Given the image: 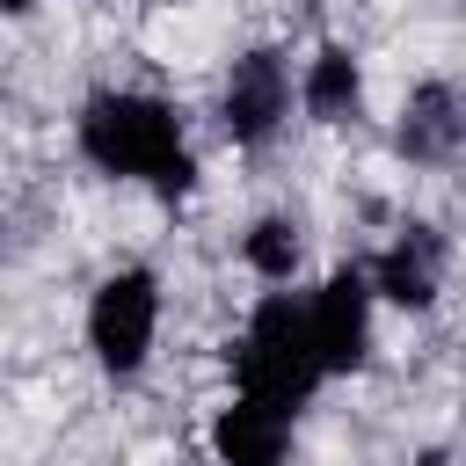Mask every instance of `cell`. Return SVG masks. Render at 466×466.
Listing matches in <instances>:
<instances>
[{
	"label": "cell",
	"mask_w": 466,
	"mask_h": 466,
	"mask_svg": "<svg viewBox=\"0 0 466 466\" xmlns=\"http://www.w3.org/2000/svg\"><path fill=\"white\" fill-rule=\"evenodd\" d=\"M80 153H87L102 175H116V182H153V189H167V197H182L189 175H197L175 102L138 95V87H102V95H87V109H80Z\"/></svg>",
	"instance_id": "cell-1"
},
{
	"label": "cell",
	"mask_w": 466,
	"mask_h": 466,
	"mask_svg": "<svg viewBox=\"0 0 466 466\" xmlns=\"http://www.w3.org/2000/svg\"><path fill=\"white\" fill-rule=\"evenodd\" d=\"M320 357H313V335H306V306L291 299V291H269L255 313H248V328H240V342H233V386H240V400H255V408H269V415H299L313 393H320Z\"/></svg>",
	"instance_id": "cell-2"
},
{
	"label": "cell",
	"mask_w": 466,
	"mask_h": 466,
	"mask_svg": "<svg viewBox=\"0 0 466 466\" xmlns=\"http://www.w3.org/2000/svg\"><path fill=\"white\" fill-rule=\"evenodd\" d=\"M153 335H160V277H153V269H116V277H102L95 299H87V350H95L116 379H131V371L153 357Z\"/></svg>",
	"instance_id": "cell-3"
},
{
	"label": "cell",
	"mask_w": 466,
	"mask_h": 466,
	"mask_svg": "<svg viewBox=\"0 0 466 466\" xmlns=\"http://www.w3.org/2000/svg\"><path fill=\"white\" fill-rule=\"evenodd\" d=\"M371 284L364 269H328L320 291L306 299V335H313V357L320 371H357L371 357Z\"/></svg>",
	"instance_id": "cell-4"
},
{
	"label": "cell",
	"mask_w": 466,
	"mask_h": 466,
	"mask_svg": "<svg viewBox=\"0 0 466 466\" xmlns=\"http://www.w3.org/2000/svg\"><path fill=\"white\" fill-rule=\"evenodd\" d=\"M291 116V73L277 51H240L226 87H218V124L233 146H269Z\"/></svg>",
	"instance_id": "cell-5"
},
{
	"label": "cell",
	"mask_w": 466,
	"mask_h": 466,
	"mask_svg": "<svg viewBox=\"0 0 466 466\" xmlns=\"http://www.w3.org/2000/svg\"><path fill=\"white\" fill-rule=\"evenodd\" d=\"M444 262H451V248H444V233L437 226H408L379 262H371V299H393V306H408V313H422V306H437V291H444Z\"/></svg>",
	"instance_id": "cell-6"
},
{
	"label": "cell",
	"mask_w": 466,
	"mask_h": 466,
	"mask_svg": "<svg viewBox=\"0 0 466 466\" xmlns=\"http://www.w3.org/2000/svg\"><path fill=\"white\" fill-rule=\"evenodd\" d=\"M459 138H466V116H459V87L451 80H422L400 109V153L415 167H451L459 160Z\"/></svg>",
	"instance_id": "cell-7"
},
{
	"label": "cell",
	"mask_w": 466,
	"mask_h": 466,
	"mask_svg": "<svg viewBox=\"0 0 466 466\" xmlns=\"http://www.w3.org/2000/svg\"><path fill=\"white\" fill-rule=\"evenodd\" d=\"M211 451H218V466H284L291 459V422L233 393L211 422Z\"/></svg>",
	"instance_id": "cell-8"
},
{
	"label": "cell",
	"mask_w": 466,
	"mask_h": 466,
	"mask_svg": "<svg viewBox=\"0 0 466 466\" xmlns=\"http://www.w3.org/2000/svg\"><path fill=\"white\" fill-rule=\"evenodd\" d=\"M299 102L320 124H350L364 109V66H357V51L350 44H320L313 66H306V80H299Z\"/></svg>",
	"instance_id": "cell-9"
},
{
	"label": "cell",
	"mask_w": 466,
	"mask_h": 466,
	"mask_svg": "<svg viewBox=\"0 0 466 466\" xmlns=\"http://www.w3.org/2000/svg\"><path fill=\"white\" fill-rule=\"evenodd\" d=\"M240 255H248V269H255V277H269V284H284V277L299 269V226L269 211V218H255V226H248V240H240Z\"/></svg>",
	"instance_id": "cell-10"
},
{
	"label": "cell",
	"mask_w": 466,
	"mask_h": 466,
	"mask_svg": "<svg viewBox=\"0 0 466 466\" xmlns=\"http://www.w3.org/2000/svg\"><path fill=\"white\" fill-rule=\"evenodd\" d=\"M0 7H7V15H22V7H36V0H0Z\"/></svg>",
	"instance_id": "cell-11"
}]
</instances>
